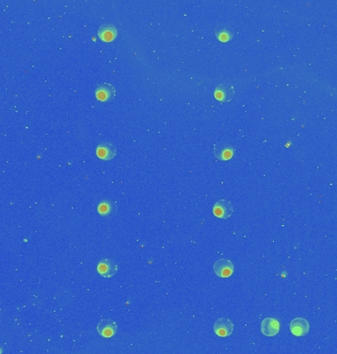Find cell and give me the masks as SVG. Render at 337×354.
Listing matches in <instances>:
<instances>
[{
	"instance_id": "6da1fadb",
	"label": "cell",
	"mask_w": 337,
	"mask_h": 354,
	"mask_svg": "<svg viewBox=\"0 0 337 354\" xmlns=\"http://www.w3.org/2000/svg\"><path fill=\"white\" fill-rule=\"evenodd\" d=\"M234 212L233 205L227 200L218 201L213 208V214L219 219H228Z\"/></svg>"
},
{
	"instance_id": "7a4b0ae2",
	"label": "cell",
	"mask_w": 337,
	"mask_h": 354,
	"mask_svg": "<svg viewBox=\"0 0 337 354\" xmlns=\"http://www.w3.org/2000/svg\"><path fill=\"white\" fill-rule=\"evenodd\" d=\"M235 155V148L227 143L217 144L214 147V156L218 161H229Z\"/></svg>"
},
{
	"instance_id": "3957f363",
	"label": "cell",
	"mask_w": 337,
	"mask_h": 354,
	"mask_svg": "<svg viewBox=\"0 0 337 354\" xmlns=\"http://www.w3.org/2000/svg\"><path fill=\"white\" fill-rule=\"evenodd\" d=\"M214 271L219 277H229L234 272V265L228 259H220L214 264Z\"/></svg>"
},
{
	"instance_id": "277c9868",
	"label": "cell",
	"mask_w": 337,
	"mask_h": 354,
	"mask_svg": "<svg viewBox=\"0 0 337 354\" xmlns=\"http://www.w3.org/2000/svg\"><path fill=\"white\" fill-rule=\"evenodd\" d=\"M214 332L219 336H229L234 332V324L229 319L220 318L214 324Z\"/></svg>"
},
{
	"instance_id": "5b68a950",
	"label": "cell",
	"mask_w": 337,
	"mask_h": 354,
	"mask_svg": "<svg viewBox=\"0 0 337 354\" xmlns=\"http://www.w3.org/2000/svg\"><path fill=\"white\" fill-rule=\"evenodd\" d=\"M97 331L104 337H112L117 332V325L113 320L104 319L99 323Z\"/></svg>"
},
{
	"instance_id": "8992f818",
	"label": "cell",
	"mask_w": 337,
	"mask_h": 354,
	"mask_svg": "<svg viewBox=\"0 0 337 354\" xmlns=\"http://www.w3.org/2000/svg\"><path fill=\"white\" fill-rule=\"evenodd\" d=\"M95 96L100 102H109L115 97V89L111 84L104 83L97 87Z\"/></svg>"
},
{
	"instance_id": "52a82bcc",
	"label": "cell",
	"mask_w": 337,
	"mask_h": 354,
	"mask_svg": "<svg viewBox=\"0 0 337 354\" xmlns=\"http://www.w3.org/2000/svg\"><path fill=\"white\" fill-rule=\"evenodd\" d=\"M280 331V324L273 318H266L261 323V333L266 336H274Z\"/></svg>"
},
{
	"instance_id": "ba28073f",
	"label": "cell",
	"mask_w": 337,
	"mask_h": 354,
	"mask_svg": "<svg viewBox=\"0 0 337 354\" xmlns=\"http://www.w3.org/2000/svg\"><path fill=\"white\" fill-rule=\"evenodd\" d=\"M96 154L99 159L103 161H110L115 157L116 149L112 144L104 142V143L98 145L96 149Z\"/></svg>"
},
{
	"instance_id": "9c48e42d",
	"label": "cell",
	"mask_w": 337,
	"mask_h": 354,
	"mask_svg": "<svg viewBox=\"0 0 337 354\" xmlns=\"http://www.w3.org/2000/svg\"><path fill=\"white\" fill-rule=\"evenodd\" d=\"M310 324L306 319L296 318L290 323V331L296 336H303L309 333Z\"/></svg>"
},
{
	"instance_id": "30bf717a",
	"label": "cell",
	"mask_w": 337,
	"mask_h": 354,
	"mask_svg": "<svg viewBox=\"0 0 337 354\" xmlns=\"http://www.w3.org/2000/svg\"><path fill=\"white\" fill-rule=\"evenodd\" d=\"M97 271L103 277H112L116 273L117 266L113 261L105 259L98 264Z\"/></svg>"
},
{
	"instance_id": "8fae6325",
	"label": "cell",
	"mask_w": 337,
	"mask_h": 354,
	"mask_svg": "<svg viewBox=\"0 0 337 354\" xmlns=\"http://www.w3.org/2000/svg\"><path fill=\"white\" fill-rule=\"evenodd\" d=\"M234 96L235 89L229 85H220L214 91V98L221 103H227L231 101Z\"/></svg>"
},
{
	"instance_id": "7c38bea8",
	"label": "cell",
	"mask_w": 337,
	"mask_h": 354,
	"mask_svg": "<svg viewBox=\"0 0 337 354\" xmlns=\"http://www.w3.org/2000/svg\"><path fill=\"white\" fill-rule=\"evenodd\" d=\"M98 37L105 42H111L117 37V30L114 26L106 24L103 25L98 31Z\"/></svg>"
},
{
	"instance_id": "4fadbf2b",
	"label": "cell",
	"mask_w": 337,
	"mask_h": 354,
	"mask_svg": "<svg viewBox=\"0 0 337 354\" xmlns=\"http://www.w3.org/2000/svg\"><path fill=\"white\" fill-rule=\"evenodd\" d=\"M112 210V203L108 200L102 201L98 206V211L101 216H108Z\"/></svg>"
},
{
	"instance_id": "5bb4252c",
	"label": "cell",
	"mask_w": 337,
	"mask_h": 354,
	"mask_svg": "<svg viewBox=\"0 0 337 354\" xmlns=\"http://www.w3.org/2000/svg\"><path fill=\"white\" fill-rule=\"evenodd\" d=\"M216 37L220 42H227L233 38V33L231 31H229V30H227V29H223V30H220L219 32L216 33Z\"/></svg>"
}]
</instances>
